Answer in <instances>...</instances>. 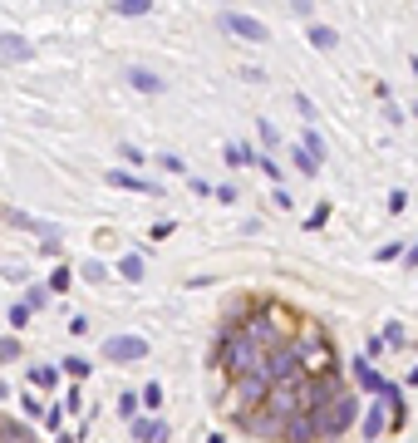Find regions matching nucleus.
<instances>
[{
    "mask_svg": "<svg viewBox=\"0 0 418 443\" xmlns=\"http://www.w3.org/2000/svg\"><path fill=\"white\" fill-rule=\"evenodd\" d=\"M404 384H418V364H414V369H409V379H404Z\"/></svg>",
    "mask_w": 418,
    "mask_h": 443,
    "instance_id": "09e8293b",
    "label": "nucleus"
},
{
    "mask_svg": "<svg viewBox=\"0 0 418 443\" xmlns=\"http://www.w3.org/2000/svg\"><path fill=\"white\" fill-rule=\"evenodd\" d=\"M301 148H306V158H310L315 168H325V138H320V128L306 123V133H301Z\"/></svg>",
    "mask_w": 418,
    "mask_h": 443,
    "instance_id": "ddd939ff",
    "label": "nucleus"
},
{
    "mask_svg": "<svg viewBox=\"0 0 418 443\" xmlns=\"http://www.w3.org/2000/svg\"><path fill=\"white\" fill-rule=\"evenodd\" d=\"M261 148H251V143H226L221 148V158H226V168H251V158H256Z\"/></svg>",
    "mask_w": 418,
    "mask_h": 443,
    "instance_id": "4468645a",
    "label": "nucleus"
},
{
    "mask_svg": "<svg viewBox=\"0 0 418 443\" xmlns=\"http://www.w3.org/2000/svg\"><path fill=\"white\" fill-rule=\"evenodd\" d=\"M20 409H25V414H30V419H45V404H40V399H35V389H30V394H25V399H20Z\"/></svg>",
    "mask_w": 418,
    "mask_h": 443,
    "instance_id": "f704fd0d",
    "label": "nucleus"
},
{
    "mask_svg": "<svg viewBox=\"0 0 418 443\" xmlns=\"http://www.w3.org/2000/svg\"><path fill=\"white\" fill-rule=\"evenodd\" d=\"M404 207H409V192L394 188V192H389V212H404Z\"/></svg>",
    "mask_w": 418,
    "mask_h": 443,
    "instance_id": "58836bf2",
    "label": "nucleus"
},
{
    "mask_svg": "<svg viewBox=\"0 0 418 443\" xmlns=\"http://www.w3.org/2000/svg\"><path fill=\"white\" fill-rule=\"evenodd\" d=\"M384 118H389V123H404V109H399V104L389 99V104H384Z\"/></svg>",
    "mask_w": 418,
    "mask_h": 443,
    "instance_id": "a18cd8bd",
    "label": "nucleus"
},
{
    "mask_svg": "<svg viewBox=\"0 0 418 443\" xmlns=\"http://www.w3.org/2000/svg\"><path fill=\"white\" fill-rule=\"evenodd\" d=\"M271 202H276V207H281V212H291V207H296V202H291V192H286V188H276V197H271Z\"/></svg>",
    "mask_w": 418,
    "mask_h": 443,
    "instance_id": "79ce46f5",
    "label": "nucleus"
},
{
    "mask_svg": "<svg viewBox=\"0 0 418 443\" xmlns=\"http://www.w3.org/2000/svg\"><path fill=\"white\" fill-rule=\"evenodd\" d=\"M409 113H414V118H418V99H414V109H409Z\"/></svg>",
    "mask_w": 418,
    "mask_h": 443,
    "instance_id": "603ef678",
    "label": "nucleus"
},
{
    "mask_svg": "<svg viewBox=\"0 0 418 443\" xmlns=\"http://www.w3.org/2000/svg\"><path fill=\"white\" fill-rule=\"evenodd\" d=\"M256 138H261L266 148H276V143H281V133H276V123H271V118H256Z\"/></svg>",
    "mask_w": 418,
    "mask_h": 443,
    "instance_id": "a878e982",
    "label": "nucleus"
},
{
    "mask_svg": "<svg viewBox=\"0 0 418 443\" xmlns=\"http://www.w3.org/2000/svg\"><path fill=\"white\" fill-rule=\"evenodd\" d=\"M207 443H226V434H211V439Z\"/></svg>",
    "mask_w": 418,
    "mask_h": 443,
    "instance_id": "8fccbe9b",
    "label": "nucleus"
},
{
    "mask_svg": "<svg viewBox=\"0 0 418 443\" xmlns=\"http://www.w3.org/2000/svg\"><path fill=\"white\" fill-rule=\"evenodd\" d=\"M281 439H286V443H320V429H315L310 414H291L286 429H281Z\"/></svg>",
    "mask_w": 418,
    "mask_h": 443,
    "instance_id": "0eeeda50",
    "label": "nucleus"
},
{
    "mask_svg": "<svg viewBox=\"0 0 418 443\" xmlns=\"http://www.w3.org/2000/svg\"><path fill=\"white\" fill-rule=\"evenodd\" d=\"M30 384H35V389H54V384H59V369H54V364H40V369H30Z\"/></svg>",
    "mask_w": 418,
    "mask_h": 443,
    "instance_id": "412c9836",
    "label": "nucleus"
},
{
    "mask_svg": "<svg viewBox=\"0 0 418 443\" xmlns=\"http://www.w3.org/2000/svg\"><path fill=\"white\" fill-rule=\"evenodd\" d=\"M256 359H261V350L246 340V335L236 330L226 345H216V369L226 374V379H241V374H251L256 369Z\"/></svg>",
    "mask_w": 418,
    "mask_h": 443,
    "instance_id": "7ed1b4c3",
    "label": "nucleus"
},
{
    "mask_svg": "<svg viewBox=\"0 0 418 443\" xmlns=\"http://www.w3.org/2000/svg\"><path fill=\"white\" fill-rule=\"evenodd\" d=\"M5 399H10V384H5V379H0V404H5Z\"/></svg>",
    "mask_w": 418,
    "mask_h": 443,
    "instance_id": "de8ad7c7",
    "label": "nucleus"
},
{
    "mask_svg": "<svg viewBox=\"0 0 418 443\" xmlns=\"http://www.w3.org/2000/svg\"><path fill=\"white\" fill-rule=\"evenodd\" d=\"M404 261H409V266H418V241H409V246H404Z\"/></svg>",
    "mask_w": 418,
    "mask_h": 443,
    "instance_id": "49530a36",
    "label": "nucleus"
},
{
    "mask_svg": "<svg viewBox=\"0 0 418 443\" xmlns=\"http://www.w3.org/2000/svg\"><path fill=\"white\" fill-rule=\"evenodd\" d=\"M325 222H330V202H320V207H315L310 217H306V231H320Z\"/></svg>",
    "mask_w": 418,
    "mask_h": 443,
    "instance_id": "473e14b6",
    "label": "nucleus"
},
{
    "mask_svg": "<svg viewBox=\"0 0 418 443\" xmlns=\"http://www.w3.org/2000/svg\"><path fill=\"white\" fill-rule=\"evenodd\" d=\"M128 429H133L138 443H168V419H143V414H138Z\"/></svg>",
    "mask_w": 418,
    "mask_h": 443,
    "instance_id": "1a4fd4ad",
    "label": "nucleus"
},
{
    "mask_svg": "<svg viewBox=\"0 0 418 443\" xmlns=\"http://www.w3.org/2000/svg\"><path fill=\"white\" fill-rule=\"evenodd\" d=\"M89 369H94V364H89V359H84V355H69V359H64V364H59V374H69V379H74V384H79V379H89Z\"/></svg>",
    "mask_w": 418,
    "mask_h": 443,
    "instance_id": "6ab92c4d",
    "label": "nucleus"
},
{
    "mask_svg": "<svg viewBox=\"0 0 418 443\" xmlns=\"http://www.w3.org/2000/svg\"><path fill=\"white\" fill-rule=\"evenodd\" d=\"M216 25H221L226 35H236V40H251V45H266V40H271V30H266L256 15H241V10H221Z\"/></svg>",
    "mask_w": 418,
    "mask_h": 443,
    "instance_id": "20e7f679",
    "label": "nucleus"
},
{
    "mask_svg": "<svg viewBox=\"0 0 418 443\" xmlns=\"http://www.w3.org/2000/svg\"><path fill=\"white\" fill-rule=\"evenodd\" d=\"M45 424H50V429H59V424H64V409H59V404H54V409H45Z\"/></svg>",
    "mask_w": 418,
    "mask_h": 443,
    "instance_id": "c03bdc74",
    "label": "nucleus"
},
{
    "mask_svg": "<svg viewBox=\"0 0 418 443\" xmlns=\"http://www.w3.org/2000/svg\"><path fill=\"white\" fill-rule=\"evenodd\" d=\"M79 271H84V281H94V286H99V281H108V266H104V261H84Z\"/></svg>",
    "mask_w": 418,
    "mask_h": 443,
    "instance_id": "c756f323",
    "label": "nucleus"
},
{
    "mask_svg": "<svg viewBox=\"0 0 418 443\" xmlns=\"http://www.w3.org/2000/svg\"><path fill=\"white\" fill-rule=\"evenodd\" d=\"M15 355H20V340H15V335H0V364L15 359Z\"/></svg>",
    "mask_w": 418,
    "mask_h": 443,
    "instance_id": "c9c22d12",
    "label": "nucleus"
},
{
    "mask_svg": "<svg viewBox=\"0 0 418 443\" xmlns=\"http://www.w3.org/2000/svg\"><path fill=\"white\" fill-rule=\"evenodd\" d=\"M104 178H108V188H123V192H153V197H163V188H158V183H148V178H138V173L108 168Z\"/></svg>",
    "mask_w": 418,
    "mask_h": 443,
    "instance_id": "423d86ee",
    "label": "nucleus"
},
{
    "mask_svg": "<svg viewBox=\"0 0 418 443\" xmlns=\"http://www.w3.org/2000/svg\"><path fill=\"white\" fill-rule=\"evenodd\" d=\"M291 15H296V20H310V25H315V5H306V0H296V5H291Z\"/></svg>",
    "mask_w": 418,
    "mask_h": 443,
    "instance_id": "ea45409f",
    "label": "nucleus"
},
{
    "mask_svg": "<svg viewBox=\"0 0 418 443\" xmlns=\"http://www.w3.org/2000/svg\"><path fill=\"white\" fill-rule=\"evenodd\" d=\"M10 326H15V330H25V326H30V311H25V306H20V301H15V306H10Z\"/></svg>",
    "mask_w": 418,
    "mask_h": 443,
    "instance_id": "e433bc0d",
    "label": "nucleus"
},
{
    "mask_svg": "<svg viewBox=\"0 0 418 443\" xmlns=\"http://www.w3.org/2000/svg\"><path fill=\"white\" fill-rule=\"evenodd\" d=\"M118 158H123V163H133V168H143V163H148V158H143V148H133V143H118Z\"/></svg>",
    "mask_w": 418,
    "mask_h": 443,
    "instance_id": "7c9ffc66",
    "label": "nucleus"
},
{
    "mask_svg": "<svg viewBox=\"0 0 418 443\" xmlns=\"http://www.w3.org/2000/svg\"><path fill=\"white\" fill-rule=\"evenodd\" d=\"M118 271H123V281H143V276H148V261H143V251H128V256L118 261Z\"/></svg>",
    "mask_w": 418,
    "mask_h": 443,
    "instance_id": "2eb2a0df",
    "label": "nucleus"
},
{
    "mask_svg": "<svg viewBox=\"0 0 418 443\" xmlns=\"http://www.w3.org/2000/svg\"><path fill=\"white\" fill-rule=\"evenodd\" d=\"M384 424H389V419H384V404H379V409H369V414H364V439H379V434H384Z\"/></svg>",
    "mask_w": 418,
    "mask_h": 443,
    "instance_id": "5701e85b",
    "label": "nucleus"
},
{
    "mask_svg": "<svg viewBox=\"0 0 418 443\" xmlns=\"http://www.w3.org/2000/svg\"><path fill=\"white\" fill-rule=\"evenodd\" d=\"M374 261H404V241H389V246H379V251H374Z\"/></svg>",
    "mask_w": 418,
    "mask_h": 443,
    "instance_id": "2f4dec72",
    "label": "nucleus"
},
{
    "mask_svg": "<svg viewBox=\"0 0 418 443\" xmlns=\"http://www.w3.org/2000/svg\"><path fill=\"white\" fill-rule=\"evenodd\" d=\"M5 222H10V226H25V231H35V236H45V241H50V236H59V226H54V222L25 217V212H15V207H10V212H5Z\"/></svg>",
    "mask_w": 418,
    "mask_h": 443,
    "instance_id": "9b49d317",
    "label": "nucleus"
},
{
    "mask_svg": "<svg viewBox=\"0 0 418 443\" xmlns=\"http://www.w3.org/2000/svg\"><path fill=\"white\" fill-rule=\"evenodd\" d=\"M113 409H118V414L133 424V419H138V394H118V399H113Z\"/></svg>",
    "mask_w": 418,
    "mask_h": 443,
    "instance_id": "cd10ccee",
    "label": "nucleus"
},
{
    "mask_svg": "<svg viewBox=\"0 0 418 443\" xmlns=\"http://www.w3.org/2000/svg\"><path fill=\"white\" fill-rule=\"evenodd\" d=\"M349 369H354V384H359L364 394H379V389H384V374H379V369H374L369 359H354Z\"/></svg>",
    "mask_w": 418,
    "mask_h": 443,
    "instance_id": "9d476101",
    "label": "nucleus"
},
{
    "mask_svg": "<svg viewBox=\"0 0 418 443\" xmlns=\"http://www.w3.org/2000/svg\"><path fill=\"white\" fill-rule=\"evenodd\" d=\"M0 443H35V434L20 419H0Z\"/></svg>",
    "mask_w": 418,
    "mask_h": 443,
    "instance_id": "f3484780",
    "label": "nucleus"
},
{
    "mask_svg": "<svg viewBox=\"0 0 418 443\" xmlns=\"http://www.w3.org/2000/svg\"><path fill=\"white\" fill-rule=\"evenodd\" d=\"M296 109H301V118H306V123H315V118H320V109H315L306 94H296Z\"/></svg>",
    "mask_w": 418,
    "mask_h": 443,
    "instance_id": "4c0bfd02",
    "label": "nucleus"
},
{
    "mask_svg": "<svg viewBox=\"0 0 418 443\" xmlns=\"http://www.w3.org/2000/svg\"><path fill=\"white\" fill-rule=\"evenodd\" d=\"M59 409H64V414H79V409H84V394H79V384L64 394V404H59Z\"/></svg>",
    "mask_w": 418,
    "mask_h": 443,
    "instance_id": "72a5a7b5",
    "label": "nucleus"
},
{
    "mask_svg": "<svg viewBox=\"0 0 418 443\" xmlns=\"http://www.w3.org/2000/svg\"><path fill=\"white\" fill-rule=\"evenodd\" d=\"M153 163H158V168H163V173H187V163H182V158H178V153H158V158H153Z\"/></svg>",
    "mask_w": 418,
    "mask_h": 443,
    "instance_id": "c85d7f7f",
    "label": "nucleus"
},
{
    "mask_svg": "<svg viewBox=\"0 0 418 443\" xmlns=\"http://www.w3.org/2000/svg\"><path fill=\"white\" fill-rule=\"evenodd\" d=\"M64 246H59V236H50V241H40V256H59Z\"/></svg>",
    "mask_w": 418,
    "mask_h": 443,
    "instance_id": "37998d69",
    "label": "nucleus"
},
{
    "mask_svg": "<svg viewBox=\"0 0 418 443\" xmlns=\"http://www.w3.org/2000/svg\"><path fill=\"white\" fill-rule=\"evenodd\" d=\"M69 286H74V271H69V266H54V276H50L45 291H69Z\"/></svg>",
    "mask_w": 418,
    "mask_h": 443,
    "instance_id": "bb28decb",
    "label": "nucleus"
},
{
    "mask_svg": "<svg viewBox=\"0 0 418 443\" xmlns=\"http://www.w3.org/2000/svg\"><path fill=\"white\" fill-rule=\"evenodd\" d=\"M310 45H315V50H335V45H339V35H335L330 25H320V20H315V25H310Z\"/></svg>",
    "mask_w": 418,
    "mask_h": 443,
    "instance_id": "aec40b11",
    "label": "nucleus"
},
{
    "mask_svg": "<svg viewBox=\"0 0 418 443\" xmlns=\"http://www.w3.org/2000/svg\"><path fill=\"white\" fill-rule=\"evenodd\" d=\"M20 306H25V311L35 316V311H45V306H50V291H45V286H25V296H20Z\"/></svg>",
    "mask_w": 418,
    "mask_h": 443,
    "instance_id": "a211bd4d",
    "label": "nucleus"
},
{
    "mask_svg": "<svg viewBox=\"0 0 418 443\" xmlns=\"http://www.w3.org/2000/svg\"><path fill=\"white\" fill-rule=\"evenodd\" d=\"M379 340H384V345H394V350H409V330H404L399 321H389V330L379 335Z\"/></svg>",
    "mask_w": 418,
    "mask_h": 443,
    "instance_id": "b1692460",
    "label": "nucleus"
},
{
    "mask_svg": "<svg viewBox=\"0 0 418 443\" xmlns=\"http://www.w3.org/2000/svg\"><path fill=\"white\" fill-rule=\"evenodd\" d=\"M211 197H216V202H236L241 192H236V188H211Z\"/></svg>",
    "mask_w": 418,
    "mask_h": 443,
    "instance_id": "a19ab883",
    "label": "nucleus"
},
{
    "mask_svg": "<svg viewBox=\"0 0 418 443\" xmlns=\"http://www.w3.org/2000/svg\"><path fill=\"white\" fill-rule=\"evenodd\" d=\"M143 355H148L143 335H108L104 340V359H113V364H138Z\"/></svg>",
    "mask_w": 418,
    "mask_h": 443,
    "instance_id": "39448f33",
    "label": "nucleus"
},
{
    "mask_svg": "<svg viewBox=\"0 0 418 443\" xmlns=\"http://www.w3.org/2000/svg\"><path fill=\"white\" fill-rule=\"evenodd\" d=\"M0 59L5 64H30L35 59V45L25 35H0Z\"/></svg>",
    "mask_w": 418,
    "mask_h": 443,
    "instance_id": "6e6552de",
    "label": "nucleus"
},
{
    "mask_svg": "<svg viewBox=\"0 0 418 443\" xmlns=\"http://www.w3.org/2000/svg\"><path fill=\"white\" fill-rule=\"evenodd\" d=\"M301 369H306V359H301L296 345H276V350H266V355L256 359V374H261L266 389H286V384H296Z\"/></svg>",
    "mask_w": 418,
    "mask_h": 443,
    "instance_id": "f257e3e1",
    "label": "nucleus"
},
{
    "mask_svg": "<svg viewBox=\"0 0 418 443\" xmlns=\"http://www.w3.org/2000/svg\"><path fill=\"white\" fill-rule=\"evenodd\" d=\"M409 64H414V74H418V54H414V59H409Z\"/></svg>",
    "mask_w": 418,
    "mask_h": 443,
    "instance_id": "3c124183",
    "label": "nucleus"
},
{
    "mask_svg": "<svg viewBox=\"0 0 418 443\" xmlns=\"http://www.w3.org/2000/svg\"><path fill=\"white\" fill-rule=\"evenodd\" d=\"M128 84H133L138 94H163V89H168V84H163L153 69H143V64H133V69H128Z\"/></svg>",
    "mask_w": 418,
    "mask_h": 443,
    "instance_id": "f8f14e48",
    "label": "nucleus"
},
{
    "mask_svg": "<svg viewBox=\"0 0 418 443\" xmlns=\"http://www.w3.org/2000/svg\"><path fill=\"white\" fill-rule=\"evenodd\" d=\"M113 10H118L123 20H138V15H148V10H153V0H118Z\"/></svg>",
    "mask_w": 418,
    "mask_h": 443,
    "instance_id": "4be33fe9",
    "label": "nucleus"
},
{
    "mask_svg": "<svg viewBox=\"0 0 418 443\" xmlns=\"http://www.w3.org/2000/svg\"><path fill=\"white\" fill-rule=\"evenodd\" d=\"M291 163H296V173H306V178H320V168H315L310 158H306V148H301V143L291 148Z\"/></svg>",
    "mask_w": 418,
    "mask_h": 443,
    "instance_id": "393cba45",
    "label": "nucleus"
},
{
    "mask_svg": "<svg viewBox=\"0 0 418 443\" xmlns=\"http://www.w3.org/2000/svg\"><path fill=\"white\" fill-rule=\"evenodd\" d=\"M310 419H315V429H320V443H335L339 434H349V424L359 419V394L344 389L330 409H320V414H310Z\"/></svg>",
    "mask_w": 418,
    "mask_h": 443,
    "instance_id": "f03ea898",
    "label": "nucleus"
},
{
    "mask_svg": "<svg viewBox=\"0 0 418 443\" xmlns=\"http://www.w3.org/2000/svg\"><path fill=\"white\" fill-rule=\"evenodd\" d=\"M138 404L148 409V419H158V409H163V384H158V379L143 384V389H138Z\"/></svg>",
    "mask_w": 418,
    "mask_h": 443,
    "instance_id": "dca6fc26",
    "label": "nucleus"
},
{
    "mask_svg": "<svg viewBox=\"0 0 418 443\" xmlns=\"http://www.w3.org/2000/svg\"><path fill=\"white\" fill-rule=\"evenodd\" d=\"M0 419H5V414H0Z\"/></svg>",
    "mask_w": 418,
    "mask_h": 443,
    "instance_id": "864d4df0",
    "label": "nucleus"
}]
</instances>
